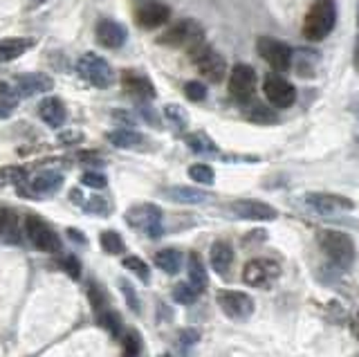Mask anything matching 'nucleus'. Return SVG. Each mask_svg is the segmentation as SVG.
Wrapping results in <instances>:
<instances>
[{"mask_svg":"<svg viewBox=\"0 0 359 357\" xmlns=\"http://www.w3.org/2000/svg\"><path fill=\"white\" fill-rule=\"evenodd\" d=\"M337 23V5L334 0H314V5L308 9L306 20H303V36L317 43L334 29Z\"/></svg>","mask_w":359,"mask_h":357,"instance_id":"obj_1","label":"nucleus"},{"mask_svg":"<svg viewBox=\"0 0 359 357\" xmlns=\"http://www.w3.org/2000/svg\"><path fill=\"white\" fill-rule=\"evenodd\" d=\"M99 323L112 335V337H119V335H121V319H119L117 312L104 310V312L99 315Z\"/></svg>","mask_w":359,"mask_h":357,"instance_id":"obj_33","label":"nucleus"},{"mask_svg":"<svg viewBox=\"0 0 359 357\" xmlns=\"http://www.w3.org/2000/svg\"><path fill=\"white\" fill-rule=\"evenodd\" d=\"M198 290L191 285L189 281L187 283H177L175 288H173V299L177 301V304H184V306H191L194 301L198 299Z\"/></svg>","mask_w":359,"mask_h":357,"instance_id":"obj_31","label":"nucleus"},{"mask_svg":"<svg viewBox=\"0 0 359 357\" xmlns=\"http://www.w3.org/2000/svg\"><path fill=\"white\" fill-rule=\"evenodd\" d=\"M256 90V74L250 65L238 63L233 65L231 72H229V95L236 99V102H250L252 95Z\"/></svg>","mask_w":359,"mask_h":357,"instance_id":"obj_11","label":"nucleus"},{"mask_svg":"<svg viewBox=\"0 0 359 357\" xmlns=\"http://www.w3.org/2000/svg\"><path fill=\"white\" fill-rule=\"evenodd\" d=\"M280 270L274 261H265V259H254L250 263H245L243 267V281L247 285H254V288H263L265 281H269L272 276H276Z\"/></svg>","mask_w":359,"mask_h":357,"instance_id":"obj_15","label":"nucleus"},{"mask_svg":"<svg viewBox=\"0 0 359 357\" xmlns=\"http://www.w3.org/2000/svg\"><path fill=\"white\" fill-rule=\"evenodd\" d=\"M189 177L194 182L205 184V187L213 184V180H216V175H213V169L209 164H191L189 166Z\"/></svg>","mask_w":359,"mask_h":357,"instance_id":"obj_30","label":"nucleus"},{"mask_svg":"<svg viewBox=\"0 0 359 357\" xmlns=\"http://www.w3.org/2000/svg\"><path fill=\"white\" fill-rule=\"evenodd\" d=\"M166 198H171L173 203L180 205H202L209 200V194L205 191H198V189H191V187H171L166 189Z\"/></svg>","mask_w":359,"mask_h":357,"instance_id":"obj_21","label":"nucleus"},{"mask_svg":"<svg viewBox=\"0 0 359 357\" xmlns=\"http://www.w3.org/2000/svg\"><path fill=\"white\" fill-rule=\"evenodd\" d=\"M209 261H211V267L220 276H227L229 270H231V263H233V250H231V245L224 243V241L213 243L211 245V252H209Z\"/></svg>","mask_w":359,"mask_h":357,"instance_id":"obj_19","label":"nucleus"},{"mask_svg":"<svg viewBox=\"0 0 359 357\" xmlns=\"http://www.w3.org/2000/svg\"><path fill=\"white\" fill-rule=\"evenodd\" d=\"M76 72L95 88H110L112 81H115V72H112L110 63L93 52L83 54V57L76 61Z\"/></svg>","mask_w":359,"mask_h":357,"instance_id":"obj_4","label":"nucleus"},{"mask_svg":"<svg viewBox=\"0 0 359 357\" xmlns=\"http://www.w3.org/2000/svg\"><path fill=\"white\" fill-rule=\"evenodd\" d=\"M353 65H355V70L359 72V36H357V43H355V52H353Z\"/></svg>","mask_w":359,"mask_h":357,"instance_id":"obj_45","label":"nucleus"},{"mask_svg":"<svg viewBox=\"0 0 359 357\" xmlns=\"http://www.w3.org/2000/svg\"><path fill=\"white\" fill-rule=\"evenodd\" d=\"M126 220H128L130 227L140 229V231H146L153 238L162 234V211H160V207H155V205H137V207H133L126 214Z\"/></svg>","mask_w":359,"mask_h":357,"instance_id":"obj_8","label":"nucleus"},{"mask_svg":"<svg viewBox=\"0 0 359 357\" xmlns=\"http://www.w3.org/2000/svg\"><path fill=\"white\" fill-rule=\"evenodd\" d=\"M187 144H189V149L194 153H198V155H213V158H216V155L220 153L218 147H216V142H213L207 133H202V130L187 135Z\"/></svg>","mask_w":359,"mask_h":357,"instance_id":"obj_27","label":"nucleus"},{"mask_svg":"<svg viewBox=\"0 0 359 357\" xmlns=\"http://www.w3.org/2000/svg\"><path fill=\"white\" fill-rule=\"evenodd\" d=\"M187 270H189V283L194 285L198 292L207 288L209 278H207V270H205V263H202V256L198 252H191L189 254V263H187Z\"/></svg>","mask_w":359,"mask_h":357,"instance_id":"obj_23","label":"nucleus"},{"mask_svg":"<svg viewBox=\"0 0 359 357\" xmlns=\"http://www.w3.org/2000/svg\"><path fill=\"white\" fill-rule=\"evenodd\" d=\"M108 142L112 144V147H117V149H137V147H142L144 137L140 135L137 130L119 128V130L108 133Z\"/></svg>","mask_w":359,"mask_h":357,"instance_id":"obj_26","label":"nucleus"},{"mask_svg":"<svg viewBox=\"0 0 359 357\" xmlns=\"http://www.w3.org/2000/svg\"><path fill=\"white\" fill-rule=\"evenodd\" d=\"M81 184H86L90 189H106L108 180H106V175L99 171H86L81 175Z\"/></svg>","mask_w":359,"mask_h":357,"instance_id":"obj_39","label":"nucleus"},{"mask_svg":"<svg viewBox=\"0 0 359 357\" xmlns=\"http://www.w3.org/2000/svg\"><path fill=\"white\" fill-rule=\"evenodd\" d=\"M39 115L48 126L52 128H61L63 121H65V106L59 102L56 97H48L43 99L41 106H39Z\"/></svg>","mask_w":359,"mask_h":357,"instance_id":"obj_20","label":"nucleus"},{"mask_svg":"<svg viewBox=\"0 0 359 357\" xmlns=\"http://www.w3.org/2000/svg\"><path fill=\"white\" fill-rule=\"evenodd\" d=\"M168 18H171V9L160 3V0H149V3L140 5L137 12H135V20H137L142 29L162 27L164 23H168Z\"/></svg>","mask_w":359,"mask_h":357,"instance_id":"obj_12","label":"nucleus"},{"mask_svg":"<svg viewBox=\"0 0 359 357\" xmlns=\"http://www.w3.org/2000/svg\"><path fill=\"white\" fill-rule=\"evenodd\" d=\"M61 265H63V270L70 274L72 278H79L81 276V263H79V259L76 256H65V259L61 261Z\"/></svg>","mask_w":359,"mask_h":357,"instance_id":"obj_41","label":"nucleus"},{"mask_svg":"<svg viewBox=\"0 0 359 357\" xmlns=\"http://www.w3.org/2000/svg\"><path fill=\"white\" fill-rule=\"evenodd\" d=\"M99 241H101L104 252H108V254H121L123 252V241L117 231H104Z\"/></svg>","mask_w":359,"mask_h":357,"instance_id":"obj_32","label":"nucleus"},{"mask_svg":"<svg viewBox=\"0 0 359 357\" xmlns=\"http://www.w3.org/2000/svg\"><path fill=\"white\" fill-rule=\"evenodd\" d=\"M319 245H321L323 254L337 265L348 267L355 261V243L344 231H334V229L321 231L319 234Z\"/></svg>","mask_w":359,"mask_h":357,"instance_id":"obj_2","label":"nucleus"},{"mask_svg":"<svg viewBox=\"0 0 359 357\" xmlns=\"http://www.w3.org/2000/svg\"><path fill=\"white\" fill-rule=\"evenodd\" d=\"M247 117H250L252 121H258V124H272V121H276V115L272 113V110H267V108L258 106V104L250 108Z\"/></svg>","mask_w":359,"mask_h":357,"instance_id":"obj_38","label":"nucleus"},{"mask_svg":"<svg viewBox=\"0 0 359 357\" xmlns=\"http://www.w3.org/2000/svg\"><path fill=\"white\" fill-rule=\"evenodd\" d=\"M119 288H121L123 297H126V301H128V308H130L133 312H140V299H137V292H135V288L126 281V278H121V281H119Z\"/></svg>","mask_w":359,"mask_h":357,"instance_id":"obj_40","label":"nucleus"},{"mask_svg":"<svg viewBox=\"0 0 359 357\" xmlns=\"http://www.w3.org/2000/svg\"><path fill=\"white\" fill-rule=\"evenodd\" d=\"M263 93L274 108H290L297 102V90L287 79L278 74H267L263 81Z\"/></svg>","mask_w":359,"mask_h":357,"instance_id":"obj_10","label":"nucleus"},{"mask_svg":"<svg viewBox=\"0 0 359 357\" xmlns=\"http://www.w3.org/2000/svg\"><path fill=\"white\" fill-rule=\"evenodd\" d=\"M0 222H3V218H0Z\"/></svg>","mask_w":359,"mask_h":357,"instance_id":"obj_48","label":"nucleus"},{"mask_svg":"<svg viewBox=\"0 0 359 357\" xmlns=\"http://www.w3.org/2000/svg\"><path fill=\"white\" fill-rule=\"evenodd\" d=\"M97 41L101 43L104 48L108 50H117L121 48L123 43H126V29H123V25H119L117 20H99V25H97Z\"/></svg>","mask_w":359,"mask_h":357,"instance_id":"obj_18","label":"nucleus"},{"mask_svg":"<svg viewBox=\"0 0 359 357\" xmlns=\"http://www.w3.org/2000/svg\"><path fill=\"white\" fill-rule=\"evenodd\" d=\"M142 351V337L137 330H128L123 337V357H137Z\"/></svg>","mask_w":359,"mask_h":357,"instance_id":"obj_34","label":"nucleus"},{"mask_svg":"<svg viewBox=\"0 0 359 357\" xmlns=\"http://www.w3.org/2000/svg\"><path fill=\"white\" fill-rule=\"evenodd\" d=\"M121 86H123V90L135 99H144V102H149V99L155 97V86L151 83L149 76H144L140 72L126 70L121 74Z\"/></svg>","mask_w":359,"mask_h":357,"instance_id":"obj_16","label":"nucleus"},{"mask_svg":"<svg viewBox=\"0 0 359 357\" xmlns=\"http://www.w3.org/2000/svg\"><path fill=\"white\" fill-rule=\"evenodd\" d=\"M256 52L276 72H287L292 68V50L283 41L272 36H261L256 41Z\"/></svg>","mask_w":359,"mask_h":357,"instance_id":"obj_6","label":"nucleus"},{"mask_svg":"<svg viewBox=\"0 0 359 357\" xmlns=\"http://www.w3.org/2000/svg\"><path fill=\"white\" fill-rule=\"evenodd\" d=\"M182 263H184L182 252H177L173 248L160 250V252L155 254V265L160 267L162 272H166V274H177L180 270H182Z\"/></svg>","mask_w":359,"mask_h":357,"instance_id":"obj_24","label":"nucleus"},{"mask_svg":"<svg viewBox=\"0 0 359 357\" xmlns=\"http://www.w3.org/2000/svg\"><path fill=\"white\" fill-rule=\"evenodd\" d=\"M121 265L126 267V270H130L135 276H140L144 283L151 281V270H149V263H144L140 256H126V259L121 261Z\"/></svg>","mask_w":359,"mask_h":357,"instance_id":"obj_28","label":"nucleus"},{"mask_svg":"<svg viewBox=\"0 0 359 357\" xmlns=\"http://www.w3.org/2000/svg\"><path fill=\"white\" fill-rule=\"evenodd\" d=\"M164 117L171 121L175 128H187V115H184V110L180 106H175V104L166 106L164 108Z\"/></svg>","mask_w":359,"mask_h":357,"instance_id":"obj_36","label":"nucleus"},{"mask_svg":"<svg viewBox=\"0 0 359 357\" xmlns=\"http://www.w3.org/2000/svg\"><path fill=\"white\" fill-rule=\"evenodd\" d=\"M86 211H93V214L106 216L110 209H108V203H106V200H101V198H90V200H88V205H86Z\"/></svg>","mask_w":359,"mask_h":357,"instance_id":"obj_42","label":"nucleus"},{"mask_svg":"<svg viewBox=\"0 0 359 357\" xmlns=\"http://www.w3.org/2000/svg\"><path fill=\"white\" fill-rule=\"evenodd\" d=\"M162 357H173V355H168V353H166V355H162Z\"/></svg>","mask_w":359,"mask_h":357,"instance_id":"obj_47","label":"nucleus"},{"mask_svg":"<svg viewBox=\"0 0 359 357\" xmlns=\"http://www.w3.org/2000/svg\"><path fill=\"white\" fill-rule=\"evenodd\" d=\"M216 301L224 315L231 319H247L254 312V299L245 292H238V290H220Z\"/></svg>","mask_w":359,"mask_h":357,"instance_id":"obj_9","label":"nucleus"},{"mask_svg":"<svg viewBox=\"0 0 359 357\" xmlns=\"http://www.w3.org/2000/svg\"><path fill=\"white\" fill-rule=\"evenodd\" d=\"M231 214L245 218V220H274L276 209L272 205L263 203V200H236L229 205Z\"/></svg>","mask_w":359,"mask_h":357,"instance_id":"obj_13","label":"nucleus"},{"mask_svg":"<svg viewBox=\"0 0 359 357\" xmlns=\"http://www.w3.org/2000/svg\"><path fill=\"white\" fill-rule=\"evenodd\" d=\"M162 46L168 48H187L189 52L196 50L198 46L205 43V32L196 23V20H180L173 27H168L164 34L160 36Z\"/></svg>","mask_w":359,"mask_h":357,"instance_id":"obj_3","label":"nucleus"},{"mask_svg":"<svg viewBox=\"0 0 359 357\" xmlns=\"http://www.w3.org/2000/svg\"><path fill=\"white\" fill-rule=\"evenodd\" d=\"M25 229H27V238L36 250L41 252H59L61 250V241L56 236V231L39 216H27L25 220Z\"/></svg>","mask_w":359,"mask_h":357,"instance_id":"obj_7","label":"nucleus"},{"mask_svg":"<svg viewBox=\"0 0 359 357\" xmlns=\"http://www.w3.org/2000/svg\"><path fill=\"white\" fill-rule=\"evenodd\" d=\"M88 297H90V304H93V308L97 310V315H101V312L106 310V295H104V290H101V285L90 283Z\"/></svg>","mask_w":359,"mask_h":357,"instance_id":"obj_35","label":"nucleus"},{"mask_svg":"<svg viewBox=\"0 0 359 357\" xmlns=\"http://www.w3.org/2000/svg\"><path fill=\"white\" fill-rule=\"evenodd\" d=\"M34 46L32 39H5L0 41V63L14 61L20 54H25Z\"/></svg>","mask_w":359,"mask_h":357,"instance_id":"obj_25","label":"nucleus"},{"mask_svg":"<svg viewBox=\"0 0 359 357\" xmlns=\"http://www.w3.org/2000/svg\"><path fill=\"white\" fill-rule=\"evenodd\" d=\"M54 88L52 76L36 72V74H20L16 76V93L22 97H34V95H45Z\"/></svg>","mask_w":359,"mask_h":357,"instance_id":"obj_17","label":"nucleus"},{"mask_svg":"<svg viewBox=\"0 0 359 357\" xmlns=\"http://www.w3.org/2000/svg\"><path fill=\"white\" fill-rule=\"evenodd\" d=\"M184 95L191 102H205L207 99V88L202 86V81H187L184 83Z\"/></svg>","mask_w":359,"mask_h":357,"instance_id":"obj_37","label":"nucleus"},{"mask_svg":"<svg viewBox=\"0 0 359 357\" xmlns=\"http://www.w3.org/2000/svg\"><path fill=\"white\" fill-rule=\"evenodd\" d=\"M63 184V175L56 173V171H43V173H36L32 177V191L34 194H54L59 191Z\"/></svg>","mask_w":359,"mask_h":357,"instance_id":"obj_22","label":"nucleus"},{"mask_svg":"<svg viewBox=\"0 0 359 357\" xmlns=\"http://www.w3.org/2000/svg\"><path fill=\"white\" fill-rule=\"evenodd\" d=\"M25 169L22 166H3L0 169V187H9V184H22L25 182Z\"/></svg>","mask_w":359,"mask_h":357,"instance_id":"obj_29","label":"nucleus"},{"mask_svg":"<svg viewBox=\"0 0 359 357\" xmlns=\"http://www.w3.org/2000/svg\"><path fill=\"white\" fill-rule=\"evenodd\" d=\"M357 23H359V9H357Z\"/></svg>","mask_w":359,"mask_h":357,"instance_id":"obj_46","label":"nucleus"},{"mask_svg":"<svg viewBox=\"0 0 359 357\" xmlns=\"http://www.w3.org/2000/svg\"><path fill=\"white\" fill-rule=\"evenodd\" d=\"M357 147H359V144H357Z\"/></svg>","mask_w":359,"mask_h":357,"instance_id":"obj_49","label":"nucleus"},{"mask_svg":"<svg viewBox=\"0 0 359 357\" xmlns=\"http://www.w3.org/2000/svg\"><path fill=\"white\" fill-rule=\"evenodd\" d=\"M189 54H191V59H194L198 72L211 83H218L224 76V72H227V61L222 59V54H218L213 48H209L207 43H202V46L191 50Z\"/></svg>","mask_w":359,"mask_h":357,"instance_id":"obj_5","label":"nucleus"},{"mask_svg":"<svg viewBox=\"0 0 359 357\" xmlns=\"http://www.w3.org/2000/svg\"><path fill=\"white\" fill-rule=\"evenodd\" d=\"M18 93H14L11 88L5 83V81H0V104H3V99H7L9 104H14V99H16Z\"/></svg>","mask_w":359,"mask_h":357,"instance_id":"obj_43","label":"nucleus"},{"mask_svg":"<svg viewBox=\"0 0 359 357\" xmlns=\"http://www.w3.org/2000/svg\"><path fill=\"white\" fill-rule=\"evenodd\" d=\"M81 133H61V142L63 144H76V142H81Z\"/></svg>","mask_w":359,"mask_h":357,"instance_id":"obj_44","label":"nucleus"},{"mask_svg":"<svg viewBox=\"0 0 359 357\" xmlns=\"http://www.w3.org/2000/svg\"><path fill=\"white\" fill-rule=\"evenodd\" d=\"M306 203L314 211H319V214H337V211H351L355 207L351 198H344L337 194H308Z\"/></svg>","mask_w":359,"mask_h":357,"instance_id":"obj_14","label":"nucleus"}]
</instances>
